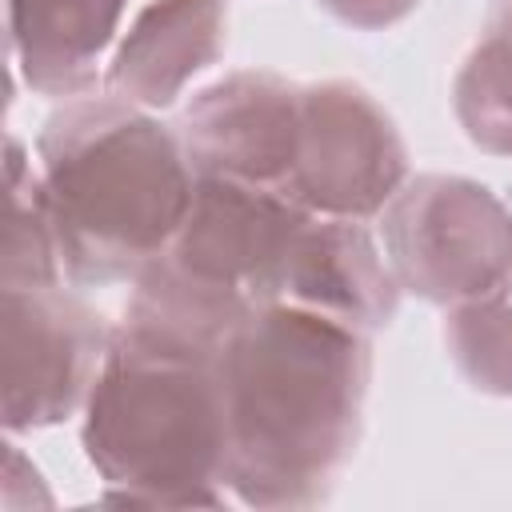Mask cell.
<instances>
[{
    "label": "cell",
    "mask_w": 512,
    "mask_h": 512,
    "mask_svg": "<svg viewBox=\"0 0 512 512\" xmlns=\"http://www.w3.org/2000/svg\"><path fill=\"white\" fill-rule=\"evenodd\" d=\"M228 496L248 508L320 504L348 468L372 384L368 332L268 300L216 348Z\"/></svg>",
    "instance_id": "cell-1"
},
{
    "label": "cell",
    "mask_w": 512,
    "mask_h": 512,
    "mask_svg": "<svg viewBox=\"0 0 512 512\" xmlns=\"http://www.w3.org/2000/svg\"><path fill=\"white\" fill-rule=\"evenodd\" d=\"M220 340L128 312L84 400L80 444L112 504L196 508L228 500Z\"/></svg>",
    "instance_id": "cell-2"
},
{
    "label": "cell",
    "mask_w": 512,
    "mask_h": 512,
    "mask_svg": "<svg viewBox=\"0 0 512 512\" xmlns=\"http://www.w3.org/2000/svg\"><path fill=\"white\" fill-rule=\"evenodd\" d=\"M36 172L76 288L132 284L168 248L196 192L176 124L96 88L44 120Z\"/></svg>",
    "instance_id": "cell-3"
},
{
    "label": "cell",
    "mask_w": 512,
    "mask_h": 512,
    "mask_svg": "<svg viewBox=\"0 0 512 512\" xmlns=\"http://www.w3.org/2000/svg\"><path fill=\"white\" fill-rule=\"evenodd\" d=\"M308 216L312 212L280 188L196 176L188 216L168 248L128 284L124 308L224 340L240 316L276 300Z\"/></svg>",
    "instance_id": "cell-4"
},
{
    "label": "cell",
    "mask_w": 512,
    "mask_h": 512,
    "mask_svg": "<svg viewBox=\"0 0 512 512\" xmlns=\"http://www.w3.org/2000/svg\"><path fill=\"white\" fill-rule=\"evenodd\" d=\"M380 248L404 292L452 308L512 276V208L480 180L420 172L380 212Z\"/></svg>",
    "instance_id": "cell-5"
},
{
    "label": "cell",
    "mask_w": 512,
    "mask_h": 512,
    "mask_svg": "<svg viewBox=\"0 0 512 512\" xmlns=\"http://www.w3.org/2000/svg\"><path fill=\"white\" fill-rule=\"evenodd\" d=\"M408 180V144L384 104L352 80L300 84L284 192L312 216L372 220Z\"/></svg>",
    "instance_id": "cell-6"
},
{
    "label": "cell",
    "mask_w": 512,
    "mask_h": 512,
    "mask_svg": "<svg viewBox=\"0 0 512 512\" xmlns=\"http://www.w3.org/2000/svg\"><path fill=\"white\" fill-rule=\"evenodd\" d=\"M4 432H40L84 412L112 328L60 284H0Z\"/></svg>",
    "instance_id": "cell-7"
},
{
    "label": "cell",
    "mask_w": 512,
    "mask_h": 512,
    "mask_svg": "<svg viewBox=\"0 0 512 512\" xmlns=\"http://www.w3.org/2000/svg\"><path fill=\"white\" fill-rule=\"evenodd\" d=\"M296 124L300 84L268 68H240L212 80L180 108L176 136L196 176H228L284 192Z\"/></svg>",
    "instance_id": "cell-8"
},
{
    "label": "cell",
    "mask_w": 512,
    "mask_h": 512,
    "mask_svg": "<svg viewBox=\"0 0 512 512\" xmlns=\"http://www.w3.org/2000/svg\"><path fill=\"white\" fill-rule=\"evenodd\" d=\"M400 280L364 220L308 216L300 228L276 300L324 312L360 332H380L396 320Z\"/></svg>",
    "instance_id": "cell-9"
},
{
    "label": "cell",
    "mask_w": 512,
    "mask_h": 512,
    "mask_svg": "<svg viewBox=\"0 0 512 512\" xmlns=\"http://www.w3.org/2000/svg\"><path fill=\"white\" fill-rule=\"evenodd\" d=\"M224 40L228 0H148L124 24L104 64V92L164 112L220 60Z\"/></svg>",
    "instance_id": "cell-10"
},
{
    "label": "cell",
    "mask_w": 512,
    "mask_h": 512,
    "mask_svg": "<svg viewBox=\"0 0 512 512\" xmlns=\"http://www.w3.org/2000/svg\"><path fill=\"white\" fill-rule=\"evenodd\" d=\"M128 0H8L12 72L40 96H84L124 32Z\"/></svg>",
    "instance_id": "cell-11"
},
{
    "label": "cell",
    "mask_w": 512,
    "mask_h": 512,
    "mask_svg": "<svg viewBox=\"0 0 512 512\" xmlns=\"http://www.w3.org/2000/svg\"><path fill=\"white\" fill-rule=\"evenodd\" d=\"M452 112L472 148L512 156V0H496L452 80Z\"/></svg>",
    "instance_id": "cell-12"
},
{
    "label": "cell",
    "mask_w": 512,
    "mask_h": 512,
    "mask_svg": "<svg viewBox=\"0 0 512 512\" xmlns=\"http://www.w3.org/2000/svg\"><path fill=\"white\" fill-rule=\"evenodd\" d=\"M4 248H0V284H60V244L52 228V212L44 200V184L28 148L8 136L4 148Z\"/></svg>",
    "instance_id": "cell-13"
},
{
    "label": "cell",
    "mask_w": 512,
    "mask_h": 512,
    "mask_svg": "<svg viewBox=\"0 0 512 512\" xmlns=\"http://www.w3.org/2000/svg\"><path fill=\"white\" fill-rule=\"evenodd\" d=\"M444 348L468 388L512 400V288L452 304L444 312Z\"/></svg>",
    "instance_id": "cell-14"
},
{
    "label": "cell",
    "mask_w": 512,
    "mask_h": 512,
    "mask_svg": "<svg viewBox=\"0 0 512 512\" xmlns=\"http://www.w3.org/2000/svg\"><path fill=\"white\" fill-rule=\"evenodd\" d=\"M4 508L8 512H24V508H48L52 492L40 476V468L20 452L16 440H4V484H0Z\"/></svg>",
    "instance_id": "cell-15"
},
{
    "label": "cell",
    "mask_w": 512,
    "mask_h": 512,
    "mask_svg": "<svg viewBox=\"0 0 512 512\" xmlns=\"http://www.w3.org/2000/svg\"><path fill=\"white\" fill-rule=\"evenodd\" d=\"M332 20L360 28V32H380L400 24L408 12H416L420 0H316Z\"/></svg>",
    "instance_id": "cell-16"
},
{
    "label": "cell",
    "mask_w": 512,
    "mask_h": 512,
    "mask_svg": "<svg viewBox=\"0 0 512 512\" xmlns=\"http://www.w3.org/2000/svg\"><path fill=\"white\" fill-rule=\"evenodd\" d=\"M508 288H512V276H508Z\"/></svg>",
    "instance_id": "cell-17"
}]
</instances>
